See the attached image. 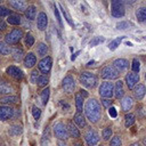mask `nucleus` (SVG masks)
I'll return each instance as SVG.
<instances>
[{
	"label": "nucleus",
	"mask_w": 146,
	"mask_h": 146,
	"mask_svg": "<svg viewBox=\"0 0 146 146\" xmlns=\"http://www.w3.org/2000/svg\"><path fill=\"white\" fill-rule=\"evenodd\" d=\"M22 36H23V31L21 29H15V30H11L9 33H7V35L5 36V40H6V43L15 44L22 39Z\"/></svg>",
	"instance_id": "6"
},
{
	"label": "nucleus",
	"mask_w": 146,
	"mask_h": 146,
	"mask_svg": "<svg viewBox=\"0 0 146 146\" xmlns=\"http://www.w3.org/2000/svg\"><path fill=\"white\" fill-rule=\"evenodd\" d=\"M108 114H110V116H112V117H116V115H117V112H116V110L114 108V107H110L108 108Z\"/></svg>",
	"instance_id": "49"
},
{
	"label": "nucleus",
	"mask_w": 146,
	"mask_h": 146,
	"mask_svg": "<svg viewBox=\"0 0 146 146\" xmlns=\"http://www.w3.org/2000/svg\"><path fill=\"white\" fill-rule=\"evenodd\" d=\"M9 6H11L14 9L18 10V11H25L26 8L29 7L26 1H21V0H16V1H9L8 2Z\"/></svg>",
	"instance_id": "16"
},
{
	"label": "nucleus",
	"mask_w": 146,
	"mask_h": 146,
	"mask_svg": "<svg viewBox=\"0 0 146 146\" xmlns=\"http://www.w3.org/2000/svg\"><path fill=\"white\" fill-rule=\"evenodd\" d=\"M36 51H38V55H39V56H41V57L44 58V56H46L47 52H48V47H47V44H46V43H42V42L39 43Z\"/></svg>",
	"instance_id": "28"
},
{
	"label": "nucleus",
	"mask_w": 146,
	"mask_h": 146,
	"mask_svg": "<svg viewBox=\"0 0 146 146\" xmlns=\"http://www.w3.org/2000/svg\"><path fill=\"white\" fill-rule=\"evenodd\" d=\"M125 44H127V46H130V47H131V46H132V43H131V42H128V41H127V42H125Z\"/></svg>",
	"instance_id": "58"
},
{
	"label": "nucleus",
	"mask_w": 146,
	"mask_h": 146,
	"mask_svg": "<svg viewBox=\"0 0 146 146\" xmlns=\"http://www.w3.org/2000/svg\"><path fill=\"white\" fill-rule=\"evenodd\" d=\"M79 54H80V51H76V52H75V54H73V55H72V56H71V60H74V59H75V58H76V56H78V55H79Z\"/></svg>",
	"instance_id": "53"
},
{
	"label": "nucleus",
	"mask_w": 146,
	"mask_h": 146,
	"mask_svg": "<svg viewBox=\"0 0 146 146\" xmlns=\"http://www.w3.org/2000/svg\"><path fill=\"white\" fill-rule=\"evenodd\" d=\"M35 63H36V57H35V55H34L33 52H29V54L25 56V58H24V65H25V67L31 68V67H33V66L35 65Z\"/></svg>",
	"instance_id": "17"
},
{
	"label": "nucleus",
	"mask_w": 146,
	"mask_h": 146,
	"mask_svg": "<svg viewBox=\"0 0 146 146\" xmlns=\"http://www.w3.org/2000/svg\"><path fill=\"white\" fill-rule=\"evenodd\" d=\"M0 36H1V35H0Z\"/></svg>",
	"instance_id": "63"
},
{
	"label": "nucleus",
	"mask_w": 146,
	"mask_h": 146,
	"mask_svg": "<svg viewBox=\"0 0 146 146\" xmlns=\"http://www.w3.org/2000/svg\"><path fill=\"white\" fill-rule=\"evenodd\" d=\"M104 41H105V38L104 36H95V38H92L90 40L89 44H90V47H95V46H97V44H99V43H102Z\"/></svg>",
	"instance_id": "35"
},
{
	"label": "nucleus",
	"mask_w": 146,
	"mask_h": 146,
	"mask_svg": "<svg viewBox=\"0 0 146 146\" xmlns=\"http://www.w3.org/2000/svg\"><path fill=\"white\" fill-rule=\"evenodd\" d=\"M138 81H139V75H138V73L131 72V73H128V74L125 75V83H127V86H128L129 89H133Z\"/></svg>",
	"instance_id": "11"
},
{
	"label": "nucleus",
	"mask_w": 146,
	"mask_h": 146,
	"mask_svg": "<svg viewBox=\"0 0 146 146\" xmlns=\"http://www.w3.org/2000/svg\"><path fill=\"white\" fill-rule=\"evenodd\" d=\"M145 79H146V75H145Z\"/></svg>",
	"instance_id": "61"
},
{
	"label": "nucleus",
	"mask_w": 146,
	"mask_h": 146,
	"mask_svg": "<svg viewBox=\"0 0 146 146\" xmlns=\"http://www.w3.org/2000/svg\"><path fill=\"white\" fill-rule=\"evenodd\" d=\"M23 55H24V51H23V49H21V48H15V49L13 50V57H14V59H15L16 62L22 60Z\"/></svg>",
	"instance_id": "30"
},
{
	"label": "nucleus",
	"mask_w": 146,
	"mask_h": 146,
	"mask_svg": "<svg viewBox=\"0 0 146 146\" xmlns=\"http://www.w3.org/2000/svg\"><path fill=\"white\" fill-rule=\"evenodd\" d=\"M54 13H55V16H56V18H57V22H58V24L62 26V18H60V16H59V13H58V9L56 8V6H54Z\"/></svg>",
	"instance_id": "48"
},
{
	"label": "nucleus",
	"mask_w": 146,
	"mask_h": 146,
	"mask_svg": "<svg viewBox=\"0 0 146 146\" xmlns=\"http://www.w3.org/2000/svg\"><path fill=\"white\" fill-rule=\"evenodd\" d=\"M39 78H40V75H39V72H38L36 70L32 71V73H31V76H30V80H31V82H32V83H36Z\"/></svg>",
	"instance_id": "44"
},
{
	"label": "nucleus",
	"mask_w": 146,
	"mask_h": 146,
	"mask_svg": "<svg viewBox=\"0 0 146 146\" xmlns=\"http://www.w3.org/2000/svg\"><path fill=\"white\" fill-rule=\"evenodd\" d=\"M98 94H99L100 97L110 99V98L114 95V86H113V83H112V82H108V81L103 82V83L99 86Z\"/></svg>",
	"instance_id": "4"
},
{
	"label": "nucleus",
	"mask_w": 146,
	"mask_h": 146,
	"mask_svg": "<svg viewBox=\"0 0 146 146\" xmlns=\"http://www.w3.org/2000/svg\"><path fill=\"white\" fill-rule=\"evenodd\" d=\"M18 102V98L16 96H6L0 98V103L2 104H15Z\"/></svg>",
	"instance_id": "29"
},
{
	"label": "nucleus",
	"mask_w": 146,
	"mask_h": 146,
	"mask_svg": "<svg viewBox=\"0 0 146 146\" xmlns=\"http://www.w3.org/2000/svg\"><path fill=\"white\" fill-rule=\"evenodd\" d=\"M57 145H58V146H67V144H66L64 140H58V141H57Z\"/></svg>",
	"instance_id": "52"
},
{
	"label": "nucleus",
	"mask_w": 146,
	"mask_h": 146,
	"mask_svg": "<svg viewBox=\"0 0 146 146\" xmlns=\"http://www.w3.org/2000/svg\"><path fill=\"white\" fill-rule=\"evenodd\" d=\"M102 104H103V106H104L105 108H110V107H111V104H112V100H110V99H107V98H103V99H102Z\"/></svg>",
	"instance_id": "47"
},
{
	"label": "nucleus",
	"mask_w": 146,
	"mask_h": 146,
	"mask_svg": "<svg viewBox=\"0 0 146 146\" xmlns=\"http://www.w3.org/2000/svg\"><path fill=\"white\" fill-rule=\"evenodd\" d=\"M136 17L139 22H145L146 21V7H140L136 11Z\"/></svg>",
	"instance_id": "26"
},
{
	"label": "nucleus",
	"mask_w": 146,
	"mask_h": 146,
	"mask_svg": "<svg viewBox=\"0 0 146 146\" xmlns=\"http://www.w3.org/2000/svg\"><path fill=\"white\" fill-rule=\"evenodd\" d=\"M84 113H86L87 119H88L90 122H92V123L97 122V121L100 119V116H102V110H100L99 103H98L96 99H94V98L89 99V100L86 103Z\"/></svg>",
	"instance_id": "1"
},
{
	"label": "nucleus",
	"mask_w": 146,
	"mask_h": 146,
	"mask_svg": "<svg viewBox=\"0 0 146 146\" xmlns=\"http://www.w3.org/2000/svg\"><path fill=\"white\" fill-rule=\"evenodd\" d=\"M100 146H102V145H100Z\"/></svg>",
	"instance_id": "62"
},
{
	"label": "nucleus",
	"mask_w": 146,
	"mask_h": 146,
	"mask_svg": "<svg viewBox=\"0 0 146 146\" xmlns=\"http://www.w3.org/2000/svg\"><path fill=\"white\" fill-rule=\"evenodd\" d=\"M52 130H54V135L56 136V138H58V140H65L70 137L67 127L62 122H56Z\"/></svg>",
	"instance_id": "3"
},
{
	"label": "nucleus",
	"mask_w": 146,
	"mask_h": 146,
	"mask_svg": "<svg viewBox=\"0 0 146 146\" xmlns=\"http://www.w3.org/2000/svg\"><path fill=\"white\" fill-rule=\"evenodd\" d=\"M114 95L116 98H122L124 95V89H123V82L121 80H119L115 83V88H114Z\"/></svg>",
	"instance_id": "20"
},
{
	"label": "nucleus",
	"mask_w": 146,
	"mask_h": 146,
	"mask_svg": "<svg viewBox=\"0 0 146 146\" xmlns=\"http://www.w3.org/2000/svg\"><path fill=\"white\" fill-rule=\"evenodd\" d=\"M102 136H103V139L108 140V139H110V137L112 136V129H111L110 127L104 128V129H103V131H102Z\"/></svg>",
	"instance_id": "37"
},
{
	"label": "nucleus",
	"mask_w": 146,
	"mask_h": 146,
	"mask_svg": "<svg viewBox=\"0 0 146 146\" xmlns=\"http://www.w3.org/2000/svg\"><path fill=\"white\" fill-rule=\"evenodd\" d=\"M59 104H60V106L63 107V108H68L70 106H68V104L67 103H65V102H63V100H60L59 102Z\"/></svg>",
	"instance_id": "51"
},
{
	"label": "nucleus",
	"mask_w": 146,
	"mask_h": 146,
	"mask_svg": "<svg viewBox=\"0 0 146 146\" xmlns=\"http://www.w3.org/2000/svg\"><path fill=\"white\" fill-rule=\"evenodd\" d=\"M62 86H63V89L66 91V92H72L74 90V87H75V82H74V79L71 76V75H67L63 79V82H62Z\"/></svg>",
	"instance_id": "12"
},
{
	"label": "nucleus",
	"mask_w": 146,
	"mask_h": 146,
	"mask_svg": "<svg viewBox=\"0 0 146 146\" xmlns=\"http://www.w3.org/2000/svg\"><path fill=\"white\" fill-rule=\"evenodd\" d=\"M49 95H50L49 88H46V89L42 90V92H41V100H42V104L43 105H47L48 99H49Z\"/></svg>",
	"instance_id": "33"
},
{
	"label": "nucleus",
	"mask_w": 146,
	"mask_h": 146,
	"mask_svg": "<svg viewBox=\"0 0 146 146\" xmlns=\"http://www.w3.org/2000/svg\"><path fill=\"white\" fill-rule=\"evenodd\" d=\"M94 63H95V60H90V62H89V63L87 64V66H91V65H92Z\"/></svg>",
	"instance_id": "56"
},
{
	"label": "nucleus",
	"mask_w": 146,
	"mask_h": 146,
	"mask_svg": "<svg viewBox=\"0 0 146 146\" xmlns=\"http://www.w3.org/2000/svg\"><path fill=\"white\" fill-rule=\"evenodd\" d=\"M111 13L114 17H122L125 13L124 9V3L121 0H113L112 1V9Z\"/></svg>",
	"instance_id": "7"
},
{
	"label": "nucleus",
	"mask_w": 146,
	"mask_h": 146,
	"mask_svg": "<svg viewBox=\"0 0 146 146\" xmlns=\"http://www.w3.org/2000/svg\"><path fill=\"white\" fill-rule=\"evenodd\" d=\"M33 43H34V38H33V35H32V34H27V35L25 36V44H26V47H32Z\"/></svg>",
	"instance_id": "43"
},
{
	"label": "nucleus",
	"mask_w": 146,
	"mask_h": 146,
	"mask_svg": "<svg viewBox=\"0 0 146 146\" xmlns=\"http://www.w3.org/2000/svg\"><path fill=\"white\" fill-rule=\"evenodd\" d=\"M38 86L39 87H46L48 84V78L46 75H41L39 79H38Z\"/></svg>",
	"instance_id": "38"
},
{
	"label": "nucleus",
	"mask_w": 146,
	"mask_h": 146,
	"mask_svg": "<svg viewBox=\"0 0 146 146\" xmlns=\"http://www.w3.org/2000/svg\"><path fill=\"white\" fill-rule=\"evenodd\" d=\"M14 91V88L6 81H0V95H9Z\"/></svg>",
	"instance_id": "19"
},
{
	"label": "nucleus",
	"mask_w": 146,
	"mask_h": 146,
	"mask_svg": "<svg viewBox=\"0 0 146 146\" xmlns=\"http://www.w3.org/2000/svg\"><path fill=\"white\" fill-rule=\"evenodd\" d=\"M11 15L10 9H8L5 6H0V17H5V16H9Z\"/></svg>",
	"instance_id": "40"
},
{
	"label": "nucleus",
	"mask_w": 146,
	"mask_h": 146,
	"mask_svg": "<svg viewBox=\"0 0 146 146\" xmlns=\"http://www.w3.org/2000/svg\"><path fill=\"white\" fill-rule=\"evenodd\" d=\"M67 131H68V135L73 138H79L80 137V131L78 130V128L71 121L67 123Z\"/></svg>",
	"instance_id": "22"
},
{
	"label": "nucleus",
	"mask_w": 146,
	"mask_h": 146,
	"mask_svg": "<svg viewBox=\"0 0 146 146\" xmlns=\"http://www.w3.org/2000/svg\"><path fill=\"white\" fill-rule=\"evenodd\" d=\"M6 72H7L8 75L13 76L14 79H17V80L23 79V71L21 68H18L17 66H9V67H7Z\"/></svg>",
	"instance_id": "13"
},
{
	"label": "nucleus",
	"mask_w": 146,
	"mask_h": 146,
	"mask_svg": "<svg viewBox=\"0 0 146 146\" xmlns=\"http://www.w3.org/2000/svg\"><path fill=\"white\" fill-rule=\"evenodd\" d=\"M36 25H38V29L40 31H44L47 25H48V17L44 13H40L38 15V18H36Z\"/></svg>",
	"instance_id": "15"
},
{
	"label": "nucleus",
	"mask_w": 146,
	"mask_h": 146,
	"mask_svg": "<svg viewBox=\"0 0 146 146\" xmlns=\"http://www.w3.org/2000/svg\"><path fill=\"white\" fill-rule=\"evenodd\" d=\"M75 106L78 112H81L83 108V97L81 94H75Z\"/></svg>",
	"instance_id": "27"
},
{
	"label": "nucleus",
	"mask_w": 146,
	"mask_h": 146,
	"mask_svg": "<svg viewBox=\"0 0 146 146\" xmlns=\"http://www.w3.org/2000/svg\"><path fill=\"white\" fill-rule=\"evenodd\" d=\"M32 115H33V117L35 120L40 119V116H41V110L39 107H36V106H33L32 107Z\"/></svg>",
	"instance_id": "42"
},
{
	"label": "nucleus",
	"mask_w": 146,
	"mask_h": 146,
	"mask_svg": "<svg viewBox=\"0 0 146 146\" xmlns=\"http://www.w3.org/2000/svg\"><path fill=\"white\" fill-rule=\"evenodd\" d=\"M129 26H130V23L127 22V21L119 22V23L116 24V29H117V30H127V29H129Z\"/></svg>",
	"instance_id": "39"
},
{
	"label": "nucleus",
	"mask_w": 146,
	"mask_h": 146,
	"mask_svg": "<svg viewBox=\"0 0 146 146\" xmlns=\"http://www.w3.org/2000/svg\"><path fill=\"white\" fill-rule=\"evenodd\" d=\"M143 143H144V144H145V145H146V138H145V139H144V140H143Z\"/></svg>",
	"instance_id": "59"
},
{
	"label": "nucleus",
	"mask_w": 146,
	"mask_h": 146,
	"mask_svg": "<svg viewBox=\"0 0 146 146\" xmlns=\"http://www.w3.org/2000/svg\"><path fill=\"white\" fill-rule=\"evenodd\" d=\"M0 30H1V31L6 30V23L3 22V19H2V18H0Z\"/></svg>",
	"instance_id": "50"
},
{
	"label": "nucleus",
	"mask_w": 146,
	"mask_h": 146,
	"mask_svg": "<svg viewBox=\"0 0 146 146\" xmlns=\"http://www.w3.org/2000/svg\"><path fill=\"white\" fill-rule=\"evenodd\" d=\"M62 8V13H63V16H64V18L66 19V22L70 24V25H73V23H72V21H71V18H70V16L67 15V13H66V10L63 8V7H60Z\"/></svg>",
	"instance_id": "46"
},
{
	"label": "nucleus",
	"mask_w": 146,
	"mask_h": 146,
	"mask_svg": "<svg viewBox=\"0 0 146 146\" xmlns=\"http://www.w3.org/2000/svg\"><path fill=\"white\" fill-rule=\"evenodd\" d=\"M123 39H124V36H119V38L114 39L113 41H111V42H110V44H108V48H110L111 50H114V49H116Z\"/></svg>",
	"instance_id": "31"
},
{
	"label": "nucleus",
	"mask_w": 146,
	"mask_h": 146,
	"mask_svg": "<svg viewBox=\"0 0 146 146\" xmlns=\"http://www.w3.org/2000/svg\"><path fill=\"white\" fill-rule=\"evenodd\" d=\"M144 39H145V40H146V36H145V38H144Z\"/></svg>",
	"instance_id": "60"
},
{
	"label": "nucleus",
	"mask_w": 146,
	"mask_h": 146,
	"mask_svg": "<svg viewBox=\"0 0 146 146\" xmlns=\"http://www.w3.org/2000/svg\"><path fill=\"white\" fill-rule=\"evenodd\" d=\"M14 116V108L10 106H0V121H7Z\"/></svg>",
	"instance_id": "10"
},
{
	"label": "nucleus",
	"mask_w": 146,
	"mask_h": 146,
	"mask_svg": "<svg viewBox=\"0 0 146 146\" xmlns=\"http://www.w3.org/2000/svg\"><path fill=\"white\" fill-rule=\"evenodd\" d=\"M145 94H146V87L144 84L139 83L133 88V95L137 99H141L145 96Z\"/></svg>",
	"instance_id": "18"
},
{
	"label": "nucleus",
	"mask_w": 146,
	"mask_h": 146,
	"mask_svg": "<svg viewBox=\"0 0 146 146\" xmlns=\"http://www.w3.org/2000/svg\"><path fill=\"white\" fill-rule=\"evenodd\" d=\"M119 74L120 73L115 70V67L113 65H106L100 71V76L103 79H105V80H114V79H117Z\"/></svg>",
	"instance_id": "5"
},
{
	"label": "nucleus",
	"mask_w": 146,
	"mask_h": 146,
	"mask_svg": "<svg viewBox=\"0 0 146 146\" xmlns=\"http://www.w3.org/2000/svg\"><path fill=\"white\" fill-rule=\"evenodd\" d=\"M80 82L87 88H94L97 84V78L91 72H82L80 74Z\"/></svg>",
	"instance_id": "2"
},
{
	"label": "nucleus",
	"mask_w": 146,
	"mask_h": 146,
	"mask_svg": "<svg viewBox=\"0 0 146 146\" xmlns=\"http://www.w3.org/2000/svg\"><path fill=\"white\" fill-rule=\"evenodd\" d=\"M139 67H140L139 60L135 58V59L132 60V65H131V68H132V71H133L135 73H138V72H139Z\"/></svg>",
	"instance_id": "45"
},
{
	"label": "nucleus",
	"mask_w": 146,
	"mask_h": 146,
	"mask_svg": "<svg viewBox=\"0 0 146 146\" xmlns=\"http://www.w3.org/2000/svg\"><path fill=\"white\" fill-rule=\"evenodd\" d=\"M125 121H124V125L127 127V128H129V127H131L133 123H135V114H131V113H128L127 115H125Z\"/></svg>",
	"instance_id": "32"
},
{
	"label": "nucleus",
	"mask_w": 146,
	"mask_h": 146,
	"mask_svg": "<svg viewBox=\"0 0 146 146\" xmlns=\"http://www.w3.org/2000/svg\"><path fill=\"white\" fill-rule=\"evenodd\" d=\"M73 146H83V145H82V141H74Z\"/></svg>",
	"instance_id": "55"
},
{
	"label": "nucleus",
	"mask_w": 146,
	"mask_h": 146,
	"mask_svg": "<svg viewBox=\"0 0 146 146\" xmlns=\"http://www.w3.org/2000/svg\"><path fill=\"white\" fill-rule=\"evenodd\" d=\"M84 139L87 141V145L88 146H95L98 141H99V136L98 133L96 132V130L94 129H88L87 132L84 133Z\"/></svg>",
	"instance_id": "8"
},
{
	"label": "nucleus",
	"mask_w": 146,
	"mask_h": 146,
	"mask_svg": "<svg viewBox=\"0 0 146 146\" xmlns=\"http://www.w3.org/2000/svg\"><path fill=\"white\" fill-rule=\"evenodd\" d=\"M22 131H23L22 125H14V127H11V128H10L9 133H10L11 136H18V135H21V133H22Z\"/></svg>",
	"instance_id": "36"
},
{
	"label": "nucleus",
	"mask_w": 146,
	"mask_h": 146,
	"mask_svg": "<svg viewBox=\"0 0 146 146\" xmlns=\"http://www.w3.org/2000/svg\"><path fill=\"white\" fill-rule=\"evenodd\" d=\"M11 51L10 47L7 46L6 42H0V55H9V52Z\"/></svg>",
	"instance_id": "34"
},
{
	"label": "nucleus",
	"mask_w": 146,
	"mask_h": 146,
	"mask_svg": "<svg viewBox=\"0 0 146 146\" xmlns=\"http://www.w3.org/2000/svg\"><path fill=\"white\" fill-rule=\"evenodd\" d=\"M132 105H133V100H132V98H131V97H129V96L124 97V98L121 100L122 110H123V111H125V112H128L129 110H131Z\"/></svg>",
	"instance_id": "21"
},
{
	"label": "nucleus",
	"mask_w": 146,
	"mask_h": 146,
	"mask_svg": "<svg viewBox=\"0 0 146 146\" xmlns=\"http://www.w3.org/2000/svg\"><path fill=\"white\" fill-rule=\"evenodd\" d=\"M21 21H22V18H21V16L17 15V14H11V15H9L8 18H7V22H8L9 24H11V25H18V24H21Z\"/></svg>",
	"instance_id": "25"
},
{
	"label": "nucleus",
	"mask_w": 146,
	"mask_h": 146,
	"mask_svg": "<svg viewBox=\"0 0 146 146\" xmlns=\"http://www.w3.org/2000/svg\"><path fill=\"white\" fill-rule=\"evenodd\" d=\"M128 65H129V63H128V60L124 59V58H117V59H115V60L113 62V66L115 67V70H116L119 73L125 71V70L128 68Z\"/></svg>",
	"instance_id": "14"
},
{
	"label": "nucleus",
	"mask_w": 146,
	"mask_h": 146,
	"mask_svg": "<svg viewBox=\"0 0 146 146\" xmlns=\"http://www.w3.org/2000/svg\"><path fill=\"white\" fill-rule=\"evenodd\" d=\"M80 91H81L80 94L82 95V97H87V96H88V94H87V91H86V90H82V89H81Z\"/></svg>",
	"instance_id": "54"
},
{
	"label": "nucleus",
	"mask_w": 146,
	"mask_h": 146,
	"mask_svg": "<svg viewBox=\"0 0 146 146\" xmlns=\"http://www.w3.org/2000/svg\"><path fill=\"white\" fill-rule=\"evenodd\" d=\"M122 145V141L120 139L119 136H114L112 139H111V143H110V146H121Z\"/></svg>",
	"instance_id": "41"
},
{
	"label": "nucleus",
	"mask_w": 146,
	"mask_h": 146,
	"mask_svg": "<svg viewBox=\"0 0 146 146\" xmlns=\"http://www.w3.org/2000/svg\"><path fill=\"white\" fill-rule=\"evenodd\" d=\"M51 64H52L51 57L46 56L44 58H42V59L39 62L38 66H39V70H40L42 73L46 74V73H49V71H50V68H51Z\"/></svg>",
	"instance_id": "9"
},
{
	"label": "nucleus",
	"mask_w": 146,
	"mask_h": 146,
	"mask_svg": "<svg viewBox=\"0 0 146 146\" xmlns=\"http://www.w3.org/2000/svg\"><path fill=\"white\" fill-rule=\"evenodd\" d=\"M74 122L78 124L79 128H84L86 127V117L82 115L81 112H78L75 115H74Z\"/></svg>",
	"instance_id": "23"
},
{
	"label": "nucleus",
	"mask_w": 146,
	"mask_h": 146,
	"mask_svg": "<svg viewBox=\"0 0 146 146\" xmlns=\"http://www.w3.org/2000/svg\"><path fill=\"white\" fill-rule=\"evenodd\" d=\"M25 16H26L27 19L33 21L35 18V16H36V8L34 6H29L26 8V10H25Z\"/></svg>",
	"instance_id": "24"
},
{
	"label": "nucleus",
	"mask_w": 146,
	"mask_h": 146,
	"mask_svg": "<svg viewBox=\"0 0 146 146\" xmlns=\"http://www.w3.org/2000/svg\"><path fill=\"white\" fill-rule=\"evenodd\" d=\"M130 146H140V145H139V144H138V143H135V144H131V145H130Z\"/></svg>",
	"instance_id": "57"
}]
</instances>
